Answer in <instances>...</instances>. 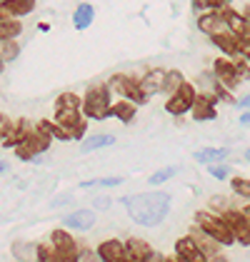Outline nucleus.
<instances>
[{"instance_id":"34","label":"nucleus","mask_w":250,"mask_h":262,"mask_svg":"<svg viewBox=\"0 0 250 262\" xmlns=\"http://www.w3.org/2000/svg\"><path fill=\"white\" fill-rule=\"evenodd\" d=\"M75 262H100V257L93 252V250H78V257Z\"/></svg>"},{"instance_id":"23","label":"nucleus","mask_w":250,"mask_h":262,"mask_svg":"<svg viewBox=\"0 0 250 262\" xmlns=\"http://www.w3.org/2000/svg\"><path fill=\"white\" fill-rule=\"evenodd\" d=\"M115 142V135H93V138H88L83 142V147H80V152H93V150H100V147H108V145H113Z\"/></svg>"},{"instance_id":"13","label":"nucleus","mask_w":250,"mask_h":262,"mask_svg":"<svg viewBox=\"0 0 250 262\" xmlns=\"http://www.w3.org/2000/svg\"><path fill=\"white\" fill-rule=\"evenodd\" d=\"M225 23H228V33H233L240 40H250L248 13H235L233 8H225Z\"/></svg>"},{"instance_id":"37","label":"nucleus","mask_w":250,"mask_h":262,"mask_svg":"<svg viewBox=\"0 0 250 262\" xmlns=\"http://www.w3.org/2000/svg\"><path fill=\"white\" fill-rule=\"evenodd\" d=\"M208 262H230L225 255H213V257H208Z\"/></svg>"},{"instance_id":"12","label":"nucleus","mask_w":250,"mask_h":262,"mask_svg":"<svg viewBox=\"0 0 250 262\" xmlns=\"http://www.w3.org/2000/svg\"><path fill=\"white\" fill-rule=\"evenodd\" d=\"M35 10V0H5L0 3V20H20Z\"/></svg>"},{"instance_id":"7","label":"nucleus","mask_w":250,"mask_h":262,"mask_svg":"<svg viewBox=\"0 0 250 262\" xmlns=\"http://www.w3.org/2000/svg\"><path fill=\"white\" fill-rule=\"evenodd\" d=\"M50 257L55 262H75L78 257V245L75 237L68 235L65 230H53L50 232Z\"/></svg>"},{"instance_id":"3","label":"nucleus","mask_w":250,"mask_h":262,"mask_svg":"<svg viewBox=\"0 0 250 262\" xmlns=\"http://www.w3.org/2000/svg\"><path fill=\"white\" fill-rule=\"evenodd\" d=\"M195 227H198V230H203L208 237H213V240L218 242V245H223V247L235 245L233 232H230L228 227H225V222L220 220L215 212H208V210H200V212H195Z\"/></svg>"},{"instance_id":"15","label":"nucleus","mask_w":250,"mask_h":262,"mask_svg":"<svg viewBox=\"0 0 250 262\" xmlns=\"http://www.w3.org/2000/svg\"><path fill=\"white\" fill-rule=\"evenodd\" d=\"M163 82H165V70H160V68L148 70L145 75L138 78V85H140V90L145 93L148 98L155 95V93H163Z\"/></svg>"},{"instance_id":"32","label":"nucleus","mask_w":250,"mask_h":262,"mask_svg":"<svg viewBox=\"0 0 250 262\" xmlns=\"http://www.w3.org/2000/svg\"><path fill=\"white\" fill-rule=\"evenodd\" d=\"M55 107H80V98L73 93H62V95H58Z\"/></svg>"},{"instance_id":"40","label":"nucleus","mask_w":250,"mask_h":262,"mask_svg":"<svg viewBox=\"0 0 250 262\" xmlns=\"http://www.w3.org/2000/svg\"><path fill=\"white\" fill-rule=\"evenodd\" d=\"M248 98H240V100H238V105H240V107H248Z\"/></svg>"},{"instance_id":"1","label":"nucleus","mask_w":250,"mask_h":262,"mask_svg":"<svg viewBox=\"0 0 250 262\" xmlns=\"http://www.w3.org/2000/svg\"><path fill=\"white\" fill-rule=\"evenodd\" d=\"M123 205L133 222H138L143 227H155L168 217L173 198H170V192H143V195L123 198Z\"/></svg>"},{"instance_id":"20","label":"nucleus","mask_w":250,"mask_h":262,"mask_svg":"<svg viewBox=\"0 0 250 262\" xmlns=\"http://www.w3.org/2000/svg\"><path fill=\"white\" fill-rule=\"evenodd\" d=\"M187 237H190V240H193V242H195V245H198V247H200V252H203L205 257H213V255H220V250H218L220 245H218V242L213 240V237H208V235H205L203 230H198V227H193Z\"/></svg>"},{"instance_id":"21","label":"nucleus","mask_w":250,"mask_h":262,"mask_svg":"<svg viewBox=\"0 0 250 262\" xmlns=\"http://www.w3.org/2000/svg\"><path fill=\"white\" fill-rule=\"evenodd\" d=\"M230 155L228 147H203V150H195V162H200V165H215V162L225 160Z\"/></svg>"},{"instance_id":"5","label":"nucleus","mask_w":250,"mask_h":262,"mask_svg":"<svg viewBox=\"0 0 250 262\" xmlns=\"http://www.w3.org/2000/svg\"><path fill=\"white\" fill-rule=\"evenodd\" d=\"M218 217L225 222V227L233 232L235 240L240 242L243 247H248L250 245V210L248 207H243V210L228 207V210H223Z\"/></svg>"},{"instance_id":"38","label":"nucleus","mask_w":250,"mask_h":262,"mask_svg":"<svg viewBox=\"0 0 250 262\" xmlns=\"http://www.w3.org/2000/svg\"><path fill=\"white\" fill-rule=\"evenodd\" d=\"M240 122H243V125H248V122H250V113H243V115H240Z\"/></svg>"},{"instance_id":"9","label":"nucleus","mask_w":250,"mask_h":262,"mask_svg":"<svg viewBox=\"0 0 250 262\" xmlns=\"http://www.w3.org/2000/svg\"><path fill=\"white\" fill-rule=\"evenodd\" d=\"M195 85H190V82H183L170 98H168L165 102V110L170 113V115H185V113H190V107H193V100H195Z\"/></svg>"},{"instance_id":"11","label":"nucleus","mask_w":250,"mask_h":262,"mask_svg":"<svg viewBox=\"0 0 250 262\" xmlns=\"http://www.w3.org/2000/svg\"><path fill=\"white\" fill-rule=\"evenodd\" d=\"M215 95L213 93H195V100H193V107H190V113H193V118L198 122H205V120H215Z\"/></svg>"},{"instance_id":"33","label":"nucleus","mask_w":250,"mask_h":262,"mask_svg":"<svg viewBox=\"0 0 250 262\" xmlns=\"http://www.w3.org/2000/svg\"><path fill=\"white\" fill-rule=\"evenodd\" d=\"M210 170V175H213V178H215V180H225V178H228L230 175V167L228 165H208Z\"/></svg>"},{"instance_id":"41","label":"nucleus","mask_w":250,"mask_h":262,"mask_svg":"<svg viewBox=\"0 0 250 262\" xmlns=\"http://www.w3.org/2000/svg\"><path fill=\"white\" fill-rule=\"evenodd\" d=\"M163 262H183V260H180V257H175V255H173V257H165V260H163Z\"/></svg>"},{"instance_id":"17","label":"nucleus","mask_w":250,"mask_h":262,"mask_svg":"<svg viewBox=\"0 0 250 262\" xmlns=\"http://www.w3.org/2000/svg\"><path fill=\"white\" fill-rule=\"evenodd\" d=\"M62 225L70 227V230H83L85 232V230H90L95 225V212L93 210H75V212L62 217Z\"/></svg>"},{"instance_id":"31","label":"nucleus","mask_w":250,"mask_h":262,"mask_svg":"<svg viewBox=\"0 0 250 262\" xmlns=\"http://www.w3.org/2000/svg\"><path fill=\"white\" fill-rule=\"evenodd\" d=\"M175 172H178V167H175V165H170V167H160V170H155V172L148 178V182H150V185H163V182H168Z\"/></svg>"},{"instance_id":"8","label":"nucleus","mask_w":250,"mask_h":262,"mask_svg":"<svg viewBox=\"0 0 250 262\" xmlns=\"http://www.w3.org/2000/svg\"><path fill=\"white\" fill-rule=\"evenodd\" d=\"M213 78H215L218 85H223L225 90H235L240 85V80H243L238 65L233 60H228V58H218L213 62Z\"/></svg>"},{"instance_id":"26","label":"nucleus","mask_w":250,"mask_h":262,"mask_svg":"<svg viewBox=\"0 0 250 262\" xmlns=\"http://www.w3.org/2000/svg\"><path fill=\"white\" fill-rule=\"evenodd\" d=\"M38 127H40V130L48 135V138H50V140L55 138V140H60V142H70L68 133H65V130H60V127H58L53 120H40V122H38Z\"/></svg>"},{"instance_id":"43","label":"nucleus","mask_w":250,"mask_h":262,"mask_svg":"<svg viewBox=\"0 0 250 262\" xmlns=\"http://www.w3.org/2000/svg\"><path fill=\"white\" fill-rule=\"evenodd\" d=\"M0 3H5V0H0Z\"/></svg>"},{"instance_id":"4","label":"nucleus","mask_w":250,"mask_h":262,"mask_svg":"<svg viewBox=\"0 0 250 262\" xmlns=\"http://www.w3.org/2000/svg\"><path fill=\"white\" fill-rule=\"evenodd\" d=\"M105 88H108V93L113 95H120V100H128L133 102V105H145L148 102V95L140 90V85H138V78L135 75H113L110 80L105 82Z\"/></svg>"},{"instance_id":"27","label":"nucleus","mask_w":250,"mask_h":262,"mask_svg":"<svg viewBox=\"0 0 250 262\" xmlns=\"http://www.w3.org/2000/svg\"><path fill=\"white\" fill-rule=\"evenodd\" d=\"M20 55V45L15 40H0V62L5 65V62L15 60Z\"/></svg>"},{"instance_id":"35","label":"nucleus","mask_w":250,"mask_h":262,"mask_svg":"<svg viewBox=\"0 0 250 262\" xmlns=\"http://www.w3.org/2000/svg\"><path fill=\"white\" fill-rule=\"evenodd\" d=\"M93 207H95V210H108V207H110V198H105V195H98V198L93 200Z\"/></svg>"},{"instance_id":"29","label":"nucleus","mask_w":250,"mask_h":262,"mask_svg":"<svg viewBox=\"0 0 250 262\" xmlns=\"http://www.w3.org/2000/svg\"><path fill=\"white\" fill-rule=\"evenodd\" d=\"M118 185H123V178H95V180H85L80 182V187L83 190H93V187H118Z\"/></svg>"},{"instance_id":"16","label":"nucleus","mask_w":250,"mask_h":262,"mask_svg":"<svg viewBox=\"0 0 250 262\" xmlns=\"http://www.w3.org/2000/svg\"><path fill=\"white\" fill-rule=\"evenodd\" d=\"M95 255L100 257V262H125V250L120 240H103Z\"/></svg>"},{"instance_id":"22","label":"nucleus","mask_w":250,"mask_h":262,"mask_svg":"<svg viewBox=\"0 0 250 262\" xmlns=\"http://www.w3.org/2000/svg\"><path fill=\"white\" fill-rule=\"evenodd\" d=\"M95 20V10H93V5L90 3H80L78 8H75V13H73V25H75V30H88L90 25Z\"/></svg>"},{"instance_id":"42","label":"nucleus","mask_w":250,"mask_h":262,"mask_svg":"<svg viewBox=\"0 0 250 262\" xmlns=\"http://www.w3.org/2000/svg\"><path fill=\"white\" fill-rule=\"evenodd\" d=\"M3 68H5V65H3V62H0V73H3Z\"/></svg>"},{"instance_id":"30","label":"nucleus","mask_w":250,"mask_h":262,"mask_svg":"<svg viewBox=\"0 0 250 262\" xmlns=\"http://www.w3.org/2000/svg\"><path fill=\"white\" fill-rule=\"evenodd\" d=\"M230 187H233V192L235 195H240V198H250V180L245 175H235L233 180H230Z\"/></svg>"},{"instance_id":"39","label":"nucleus","mask_w":250,"mask_h":262,"mask_svg":"<svg viewBox=\"0 0 250 262\" xmlns=\"http://www.w3.org/2000/svg\"><path fill=\"white\" fill-rule=\"evenodd\" d=\"M3 172H8V162L5 160H0V175H3Z\"/></svg>"},{"instance_id":"2","label":"nucleus","mask_w":250,"mask_h":262,"mask_svg":"<svg viewBox=\"0 0 250 262\" xmlns=\"http://www.w3.org/2000/svg\"><path fill=\"white\" fill-rule=\"evenodd\" d=\"M110 93H108V88H105L103 82H98V85H90L88 90H85L83 100H80V113H83L85 120H105L108 118V113H110Z\"/></svg>"},{"instance_id":"36","label":"nucleus","mask_w":250,"mask_h":262,"mask_svg":"<svg viewBox=\"0 0 250 262\" xmlns=\"http://www.w3.org/2000/svg\"><path fill=\"white\" fill-rule=\"evenodd\" d=\"M163 260H165V257H163L160 252H155V250H153V252H150V255H148L143 262H163Z\"/></svg>"},{"instance_id":"6","label":"nucleus","mask_w":250,"mask_h":262,"mask_svg":"<svg viewBox=\"0 0 250 262\" xmlns=\"http://www.w3.org/2000/svg\"><path fill=\"white\" fill-rule=\"evenodd\" d=\"M48 147H50V138L43 133L38 125H33L30 133L25 135V140L15 147V155H18V160L30 162V160H38V155H43Z\"/></svg>"},{"instance_id":"19","label":"nucleus","mask_w":250,"mask_h":262,"mask_svg":"<svg viewBox=\"0 0 250 262\" xmlns=\"http://www.w3.org/2000/svg\"><path fill=\"white\" fill-rule=\"evenodd\" d=\"M135 115H138V105H133V102H128V100L110 102V113H108V118H118L120 122L130 125V122L135 120Z\"/></svg>"},{"instance_id":"14","label":"nucleus","mask_w":250,"mask_h":262,"mask_svg":"<svg viewBox=\"0 0 250 262\" xmlns=\"http://www.w3.org/2000/svg\"><path fill=\"white\" fill-rule=\"evenodd\" d=\"M175 257H180L183 262H208V257L200 252V247L190 240L187 235L175 242Z\"/></svg>"},{"instance_id":"24","label":"nucleus","mask_w":250,"mask_h":262,"mask_svg":"<svg viewBox=\"0 0 250 262\" xmlns=\"http://www.w3.org/2000/svg\"><path fill=\"white\" fill-rule=\"evenodd\" d=\"M23 33L20 20H0V40H18Z\"/></svg>"},{"instance_id":"25","label":"nucleus","mask_w":250,"mask_h":262,"mask_svg":"<svg viewBox=\"0 0 250 262\" xmlns=\"http://www.w3.org/2000/svg\"><path fill=\"white\" fill-rule=\"evenodd\" d=\"M185 82V75L180 70H165V82H163V93L165 95H173L180 85Z\"/></svg>"},{"instance_id":"10","label":"nucleus","mask_w":250,"mask_h":262,"mask_svg":"<svg viewBox=\"0 0 250 262\" xmlns=\"http://www.w3.org/2000/svg\"><path fill=\"white\" fill-rule=\"evenodd\" d=\"M198 30L205 33V35H220V33H228V23H225V8L223 10H210L205 15L198 18Z\"/></svg>"},{"instance_id":"28","label":"nucleus","mask_w":250,"mask_h":262,"mask_svg":"<svg viewBox=\"0 0 250 262\" xmlns=\"http://www.w3.org/2000/svg\"><path fill=\"white\" fill-rule=\"evenodd\" d=\"M230 0H193V10L198 13H210V10H223L228 8Z\"/></svg>"},{"instance_id":"18","label":"nucleus","mask_w":250,"mask_h":262,"mask_svg":"<svg viewBox=\"0 0 250 262\" xmlns=\"http://www.w3.org/2000/svg\"><path fill=\"white\" fill-rule=\"evenodd\" d=\"M125 250V262H143L153 252V247L145 240H138V237H130L128 242H123Z\"/></svg>"}]
</instances>
